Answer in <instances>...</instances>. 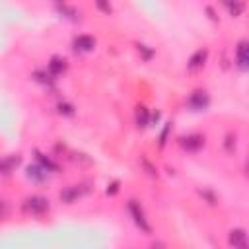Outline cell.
Returning a JSON list of instances; mask_svg holds the SVG:
<instances>
[{
  "label": "cell",
  "mask_w": 249,
  "mask_h": 249,
  "mask_svg": "<svg viewBox=\"0 0 249 249\" xmlns=\"http://www.w3.org/2000/svg\"><path fill=\"white\" fill-rule=\"evenodd\" d=\"M54 2H56V4H60V2H62V0H54Z\"/></svg>",
  "instance_id": "83f0119b"
},
{
  "label": "cell",
  "mask_w": 249,
  "mask_h": 249,
  "mask_svg": "<svg viewBox=\"0 0 249 249\" xmlns=\"http://www.w3.org/2000/svg\"><path fill=\"white\" fill-rule=\"evenodd\" d=\"M169 130H171V123H165V126H163V130H161V134H160V146H163V144H165Z\"/></svg>",
  "instance_id": "603a6c76"
},
{
  "label": "cell",
  "mask_w": 249,
  "mask_h": 249,
  "mask_svg": "<svg viewBox=\"0 0 249 249\" xmlns=\"http://www.w3.org/2000/svg\"><path fill=\"white\" fill-rule=\"evenodd\" d=\"M25 175H27V179H31L33 183H45V181L49 179V171H47L43 165H39V163L29 165L27 171H25Z\"/></svg>",
  "instance_id": "9c48e42d"
},
{
  "label": "cell",
  "mask_w": 249,
  "mask_h": 249,
  "mask_svg": "<svg viewBox=\"0 0 249 249\" xmlns=\"http://www.w3.org/2000/svg\"><path fill=\"white\" fill-rule=\"evenodd\" d=\"M56 12L60 14V16H64V18H68V19H72V21H78V12L74 10V8H70V6H66L64 2H60L58 6H56Z\"/></svg>",
  "instance_id": "2e32d148"
},
{
  "label": "cell",
  "mask_w": 249,
  "mask_h": 249,
  "mask_svg": "<svg viewBox=\"0 0 249 249\" xmlns=\"http://www.w3.org/2000/svg\"><path fill=\"white\" fill-rule=\"evenodd\" d=\"M86 191L80 187V185H68V187H64L62 191H60V200L64 202V204H72V202H76L82 195H84Z\"/></svg>",
  "instance_id": "ba28073f"
},
{
  "label": "cell",
  "mask_w": 249,
  "mask_h": 249,
  "mask_svg": "<svg viewBox=\"0 0 249 249\" xmlns=\"http://www.w3.org/2000/svg\"><path fill=\"white\" fill-rule=\"evenodd\" d=\"M56 109H58V113H60L62 117H74V115H76L74 105H72V103H68V101H60V103L56 105Z\"/></svg>",
  "instance_id": "e0dca14e"
},
{
  "label": "cell",
  "mask_w": 249,
  "mask_h": 249,
  "mask_svg": "<svg viewBox=\"0 0 249 249\" xmlns=\"http://www.w3.org/2000/svg\"><path fill=\"white\" fill-rule=\"evenodd\" d=\"M206 14H208V18H210L212 21H218V16H216V12H214L210 6H206Z\"/></svg>",
  "instance_id": "484cf974"
},
{
  "label": "cell",
  "mask_w": 249,
  "mask_h": 249,
  "mask_svg": "<svg viewBox=\"0 0 249 249\" xmlns=\"http://www.w3.org/2000/svg\"><path fill=\"white\" fill-rule=\"evenodd\" d=\"M119 185H121L119 181H111V183L107 185L105 193H107V195H111V196H113V195H117V193H119Z\"/></svg>",
  "instance_id": "cb8c5ba5"
},
{
  "label": "cell",
  "mask_w": 249,
  "mask_h": 249,
  "mask_svg": "<svg viewBox=\"0 0 249 249\" xmlns=\"http://www.w3.org/2000/svg\"><path fill=\"white\" fill-rule=\"evenodd\" d=\"M206 58H208V49H206V47H200L198 51H195V53L191 54V58H189V62H187V68H189L191 72H196V70H200V68L206 64Z\"/></svg>",
  "instance_id": "5b68a950"
},
{
  "label": "cell",
  "mask_w": 249,
  "mask_h": 249,
  "mask_svg": "<svg viewBox=\"0 0 249 249\" xmlns=\"http://www.w3.org/2000/svg\"><path fill=\"white\" fill-rule=\"evenodd\" d=\"M179 144H181V148L183 150H187V152H198L200 148H204V136L202 134H196V132H193V134H187V136H181L179 138Z\"/></svg>",
  "instance_id": "277c9868"
},
{
  "label": "cell",
  "mask_w": 249,
  "mask_h": 249,
  "mask_svg": "<svg viewBox=\"0 0 249 249\" xmlns=\"http://www.w3.org/2000/svg\"><path fill=\"white\" fill-rule=\"evenodd\" d=\"M222 2H224V4H230V2H233V0H222Z\"/></svg>",
  "instance_id": "4316f807"
},
{
  "label": "cell",
  "mask_w": 249,
  "mask_h": 249,
  "mask_svg": "<svg viewBox=\"0 0 249 249\" xmlns=\"http://www.w3.org/2000/svg\"><path fill=\"white\" fill-rule=\"evenodd\" d=\"M136 49H138V53L142 54V58H144L146 62H148V60L154 56V51H152L148 45H142V43H138V45H136Z\"/></svg>",
  "instance_id": "ffe728a7"
},
{
  "label": "cell",
  "mask_w": 249,
  "mask_h": 249,
  "mask_svg": "<svg viewBox=\"0 0 249 249\" xmlns=\"http://www.w3.org/2000/svg\"><path fill=\"white\" fill-rule=\"evenodd\" d=\"M33 78H35L39 84H43V86H53L54 80H56L49 70H37V72H33Z\"/></svg>",
  "instance_id": "9a60e30c"
},
{
  "label": "cell",
  "mask_w": 249,
  "mask_h": 249,
  "mask_svg": "<svg viewBox=\"0 0 249 249\" xmlns=\"http://www.w3.org/2000/svg\"><path fill=\"white\" fill-rule=\"evenodd\" d=\"M66 68H68V62H66V58H62V56H53V58L49 60V66H47V70H49L54 78L62 76V74L66 72Z\"/></svg>",
  "instance_id": "30bf717a"
},
{
  "label": "cell",
  "mask_w": 249,
  "mask_h": 249,
  "mask_svg": "<svg viewBox=\"0 0 249 249\" xmlns=\"http://www.w3.org/2000/svg\"><path fill=\"white\" fill-rule=\"evenodd\" d=\"M134 121H136V124H138L140 128L148 126V124H150V111H148L144 105L136 107V113H134Z\"/></svg>",
  "instance_id": "5bb4252c"
},
{
  "label": "cell",
  "mask_w": 249,
  "mask_h": 249,
  "mask_svg": "<svg viewBox=\"0 0 249 249\" xmlns=\"http://www.w3.org/2000/svg\"><path fill=\"white\" fill-rule=\"evenodd\" d=\"M126 208H128V214H130L132 222L136 224V228H140V231H144V233H152V226H150V222H148V218H146V214H144L140 202L128 200Z\"/></svg>",
  "instance_id": "7a4b0ae2"
},
{
  "label": "cell",
  "mask_w": 249,
  "mask_h": 249,
  "mask_svg": "<svg viewBox=\"0 0 249 249\" xmlns=\"http://www.w3.org/2000/svg\"><path fill=\"white\" fill-rule=\"evenodd\" d=\"M21 163V156H10V158H4V160H0V173L2 175H8V173H12L14 171V167H18Z\"/></svg>",
  "instance_id": "4fadbf2b"
},
{
  "label": "cell",
  "mask_w": 249,
  "mask_h": 249,
  "mask_svg": "<svg viewBox=\"0 0 249 249\" xmlns=\"http://www.w3.org/2000/svg\"><path fill=\"white\" fill-rule=\"evenodd\" d=\"M21 208H23L25 214H31V216H43L45 212H49L51 204H49V198H45V196H41V195H31V196L23 198Z\"/></svg>",
  "instance_id": "6da1fadb"
},
{
  "label": "cell",
  "mask_w": 249,
  "mask_h": 249,
  "mask_svg": "<svg viewBox=\"0 0 249 249\" xmlns=\"http://www.w3.org/2000/svg\"><path fill=\"white\" fill-rule=\"evenodd\" d=\"M72 47L76 53H91L95 49V39L91 35H78V37H74Z\"/></svg>",
  "instance_id": "52a82bcc"
},
{
  "label": "cell",
  "mask_w": 249,
  "mask_h": 249,
  "mask_svg": "<svg viewBox=\"0 0 249 249\" xmlns=\"http://www.w3.org/2000/svg\"><path fill=\"white\" fill-rule=\"evenodd\" d=\"M235 66L241 72H245L249 68V54H247V41L245 39H241L235 47Z\"/></svg>",
  "instance_id": "8992f818"
},
{
  "label": "cell",
  "mask_w": 249,
  "mask_h": 249,
  "mask_svg": "<svg viewBox=\"0 0 249 249\" xmlns=\"http://www.w3.org/2000/svg\"><path fill=\"white\" fill-rule=\"evenodd\" d=\"M93 2H95V6H97L99 12H103V14H107V16L113 14V6H111L109 0H93Z\"/></svg>",
  "instance_id": "d6986e66"
},
{
  "label": "cell",
  "mask_w": 249,
  "mask_h": 249,
  "mask_svg": "<svg viewBox=\"0 0 249 249\" xmlns=\"http://www.w3.org/2000/svg\"><path fill=\"white\" fill-rule=\"evenodd\" d=\"M198 195L204 196V198L208 200V204H212V206L218 204V198H216V195H214L212 191H208V189H198Z\"/></svg>",
  "instance_id": "44dd1931"
},
{
  "label": "cell",
  "mask_w": 249,
  "mask_h": 249,
  "mask_svg": "<svg viewBox=\"0 0 249 249\" xmlns=\"http://www.w3.org/2000/svg\"><path fill=\"white\" fill-rule=\"evenodd\" d=\"M226 6H228V10H230V14H231L233 18L241 16V14H243V10H245L243 0H233V2H230V4H226Z\"/></svg>",
  "instance_id": "ac0fdd59"
},
{
  "label": "cell",
  "mask_w": 249,
  "mask_h": 249,
  "mask_svg": "<svg viewBox=\"0 0 249 249\" xmlns=\"http://www.w3.org/2000/svg\"><path fill=\"white\" fill-rule=\"evenodd\" d=\"M208 105H210V95L206 89H195L187 97V107L191 111H206Z\"/></svg>",
  "instance_id": "3957f363"
},
{
  "label": "cell",
  "mask_w": 249,
  "mask_h": 249,
  "mask_svg": "<svg viewBox=\"0 0 249 249\" xmlns=\"http://www.w3.org/2000/svg\"><path fill=\"white\" fill-rule=\"evenodd\" d=\"M228 243L237 247V249H245L247 247V233H245V230H241V228L231 230L230 235H228Z\"/></svg>",
  "instance_id": "8fae6325"
},
{
  "label": "cell",
  "mask_w": 249,
  "mask_h": 249,
  "mask_svg": "<svg viewBox=\"0 0 249 249\" xmlns=\"http://www.w3.org/2000/svg\"><path fill=\"white\" fill-rule=\"evenodd\" d=\"M224 148H226L228 154H233V150H235V134H228V136H226Z\"/></svg>",
  "instance_id": "7402d4cb"
},
{
  "label": "cell",
  "mask_w": 249,
  "mask_h": 249,
  "mask_svg": "<svg viewBox=\"0 0 249 249\" xmlns=\"http://www.w3.org/2000/svg\"><path fill=\"white\" fill-rule=\"evenodd\" d=\"M35 158H37V163L43 165L49 173H56V171L60 169V165H58L51 156H47V154H43V152H35Z\"/></svg>",
  "instance_id": "7c38bea8"
},
{
  "label": "cell",
  "mask_w": 249,
  "mask_h": 249,
  "mask_svg": "<svg viewBox=\"0 0 249 249\" xmlns=\"http://www.w3.org/2000/svg\"><path fill=\"white\" fill-rule=\"evenodd\" d=\"M8 212H10V204H8L4 198H0V220H2V218H6V216H8Z\"/></svg>",
  "instance_id": "d4e9b609"
}]
</instances>
